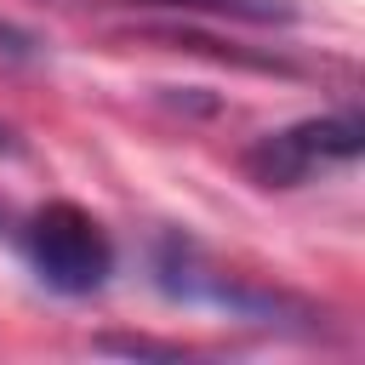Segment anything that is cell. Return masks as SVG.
I'll return each instance as SVG.
<instances>
[{
  "label": "cell",
  "mask_w": 365,
  "mask_h": 365,
  "mask_svg": "<svg viewBox=\"0 0 365 365\" xmlns=\"http://www.w3.org/2000/svg\"><path fill=\"white\" fill-rule=\"evenodd\" d=\"M17 148H23V143H17V131L0 120V154H17Z\"/></svg>",
  "instance_id": "obj_5"
},
{
  "label": "cell",
  "mask_w": 365,
  "mask_h": 365,
  "mask_svg": "<svg viewBox=\"0 0 365 365\" xmlns=\"http://www.w3.org/2000/svg\"><path fill=\"white\" fill-rule=\"evenodd\" d=\"M23 240V257L34 268V279L57 297H91L108 285L114 274V240L108 228L74 205V200H51L40 211H29V222L17 228Z\"/></svg>",
  "instance_id": "obj_1"
},
{
  "label": "cell",
  "mask_w": 365,
  "mask_h": 365,
  "mask_svg": "<svg viewBox=\"0 0 365 365\" xmlns=\"http://www.w3.org/2000/svg\"><path fill=\"white\" fill-rule=\"evenodd\" d=\"M40 57H46L40 34L23 29V23H11V17H0V68H34Z\"/></svg>",
  "instance_id": "obj_4"
},
{
  "label": "cell",
  "mask_w": 365,
  "mask_h": 365,
  "mask_svg": "<svg viewBox=\"0 0 365 365\" xmlns=\"http://www.w3.org/2000/svg\"><path fill=\"white\" fill-rule=\"evenodd\" d=\"M125 6L200 11V17H234V23H291L297 17V0H125Z\"/></svg>",
  "instance_id": "obj_3"
},
{
  "label": "cell",
  "mask_w": 365,
  "mask_h": 365,
  "mask_svg": "<svg viewBox=\"0 0 365 365\" xmlns=\"http://www.w3.org/2000/svg\"><path fill=\"white\" fill-rule=\"evenodd\" d=\"M359 137H365V125H359L354 108L314 114V120H297V125H279V131L257 137L240 165H245V177L257 188H302L314 177L348 165L359 154Z\"/></svg>",
  "instance_id": "obj_2"
}]
</instances>
